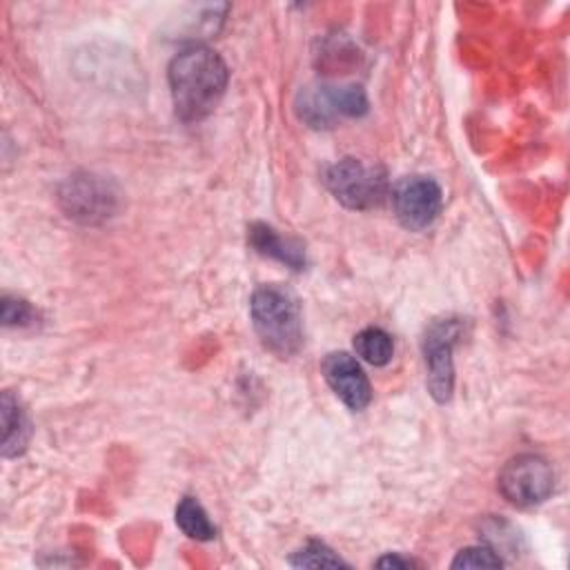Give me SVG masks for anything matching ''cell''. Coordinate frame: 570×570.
<instances>
[{"label":"cell","instance_id":"1","mask_svg":"<svg viewBox=\"0 0 570 570\" xmlns=\"http://www.w3.org/2000/svg\"><path fill=\"white\" fill-rule=\"evenodd\" d=\"M167 78L178 118L185 122H198L218 107L229 71L214 49L191 45L171 58Z\"/></svg>","mask_w":570,"mask_h":570},{"label":"cell","instance_id":"2","mask_svg":"<svg viewBox=\"0 0 570 570\" xmlns=\"http://www.w3.org/2000/svg\"><path fill=\"white\" fill-rule=\"evenodd\" d=\"M252 325L261 343L276 356L287 358L303 343V316L292 289L269 283L254 289L249 301Z\"/></svg>","mask_w":570,"mask_h":570},{"label":"cell","instance_id":"3","mask_svg":"<svg viewBox=\"0 0 570 570\" xmlns=\"http://www.w3.org/2000/svg\"><path fill=\"white\" fill-rule=\"evenodd\" d=\"M325 185L347 209L379 207L387 196V176L381 167L365 165L358 158H343L327 167Z\"/></svg>","mask_w":570,"mask_h":570},{"label":"cell","instance_id":"4","mask_svg":"<svg viewBox=\"0 0 570 570\" xmlns=\"http://www.w3.org/2000/svg\"><path fill=\"white\" fill-rule=\"evenodd\" d=\"M58 200L69 218L85 225H96L116 214L118 189L109 178L82 171L62 183Z\"/></svg>","mask_w":570,"mask_h":570},{"label":"cell","instance_id":"5","mask_svg":"<svg viewBox=\"0 0 570 570\" xmlns=\"http://www.w3.org/2000/svg\"><path fill=\"white\" fill-rule=\"evenodd\" d=\"M497 485L508 503L517 508H532L552 494L554 470L539 454H519L501 468Z\"/></svg>","mask_w":570,"mask_h":570},{"label":"cell","instance_id":"6","mask_svg":"<svg viewBox=\"0 0 570 570\" xmlns=\"http://www.w3.org/2000/svg\"><path fill=\"white\" fill-rule=\"evenodd\" d=\"M459 318H439L423 334V358L428 367V390L436 403H448L454 390L452 352L461 336Z\"/></svg>","mask_w":570,"mask_h":570},{"label":"cell","instance_id":"7","mask_svg":"<svg viewBox=\"0 0 570 570\" xmlns=\"http://www.w3.org/2000/svg\"><path fill=\"white\" fill-rule=\"evenodd\" d=\"M392 207L405 229L421 232L439 218L443 191L439 183L428 176H405L392 189Z\"/></svg>","mask_w":570,"mask_h":570},{"label":"cell","instance_id":"8","mask_svg":"<svg viewBox=\"0 0 570 570\" xmlns=\"http://www.w3.org/2000/svg\"><path fill=\"white\" fill-rule=\"evenodd\" d=\"M321 372L327 381V385L332 387V392L354 412L367 407L370 399H372V387L370 381L363 372V367L358 365V361L354 356H350L347 352H330L323 363H321Z\"/></svg>","mask_w":570,"mask_h":570},{"label":"cell","instance_id":"9","mask_svg":"<svg viewBox=\"0 0 570 570\" xmlns=\"http://www.w3.org/2000/svg\"><path fill=\"white\" fill-rule=\"evenodd\" d=\"M247 243L258 252L261 256H269L292 269H303L307 258H305V247L296 238L281 236L274 227L265 223H252L247 227Z\"/></svg>","mask_w":570,"mask_h":570},{"label":"cell","instance_id":"10","mask_svg":"<svg viewBox=\"0 0 570 570\" xmlns=\"http://www.w3.org/2000/svg\"><path fill=\"white\" fill-rule=\"evenodd\" d=\"M2 414V456H18L29 443V421L22 412L18 399L11 392H2L0 401Z\"/></svg>","mask_w":570,"mask_h":570},{"label":"cell","instance_id":"11","mask_svg":"<svg viewBox=\"0 0 570 570\" xmlns=\"http://www.w3.org/2000/svg\"><path fill=\"white\" fill-rule=\"evenodd\" d=\"M176 523L178 528L196 541H212L216 537V528L209 521L207 512L194 497H183L176 505Z\"/></svg>","mask_w":570,"mask_h":570},{"label":"cell","instance_id":"12","mask_svg":"<svg viewBox=\"0 0 570 570\" xmlns=\"http://www.w3.org/2000/svg\"><path fill=\"white\" fill-rule=\"evenodd\" d=\"M354 350L356 354L370 363V365H387L394 354L392 336L381 327H365L354 336Z\"/></svg>","mask_w":570,"mask_h":570},{"label":"cell","instance_id":"13","mask_svg":"<svg viewBox=\"0 0 570 570\" xmlns=\"http://www.w3.org/2000/svg\"><path fill=\"white\" fill-rule=\"evenodd\" d=\"M289 563L296 568H341L347 566L332 548L321 541H307L301 550L289 557Z\"/></svg>","mask_w":570,"mask_h":570},{"label":"cell","instance_id":"14","mask_svg":"<svg viewBox=\"0 0 570 570\" xmlns=\"http://www.w3.org/2000/svg\"><path fill=\"white\" fill-rule=\"evenodd\" d=\"M503 559L490 546H470L456 552L452 568H501Z\"/></svg>","mask_w":570,"mask_h":570},{"label":"cell","instance_id":"15","mask_svg":"<svg viewBox=\"0 0 570 570\" xmlns=\"http://www.w3.org/2000/svg\"><path fill=\"white\" fill-rule=\"evenodd\" d=\"M2 325L4 327H27V325H33L38 314L33 312V307L22 301V298H11V296H4L2 298Z\"/></svg>","mask_w":570,"mask_h":570},{"label":"cell","instance_id":"16","mask_svg":"<svg viewBox=\"0 0 570 570\" xmlns=\"http://www.w3.org/2000/svg\"><path fill=\"white\" fill-rule=\"evenodd\" d=\"M376 566L379 568H412V566H416V561L399 557V554H385L376 561Z\"/></svg>","mask_w":570,"mask_h":570}]
</instances>
